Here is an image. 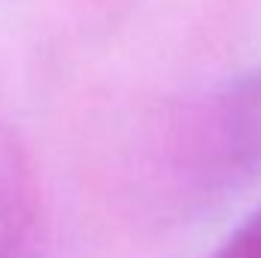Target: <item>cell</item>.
<instances>
[{
  "label": "cell",
  "instance_id": "7a4b0ae2",
  "mask_svg": "<svg viewBox=\"0 0 261 258\" xmlns=\"http://www.w3.org/2000/svg\"><path fill=\"white\" fill-rule=\"evenodd\" d=\"M0 258H49V210L28 143L0 122Z\"/></svg>",
  "mask_w": 261,
  "mask_h": 258
},
{
  "label": "cell",
  "instance_id": "3957f363",
  "mask_svg": "<svg viewBox=\"0 0 261 258\" xmlns=\"http://www.w3.org/2000/svg\"><path fill=\"white\" fill-rule=\"evenodd\" d=\"M210 258H261V207L243 219Z\"/></svg>",
  "mask_w": 261,
  "mask_h": 258
},
{
  "label": "cell",
  "instance_id": "6da1fadb",
  "mask_svg": "<svg viewBox=\"0 0 261 258\" xmlns=\"http://www.w3.org/2000/svg\"><path fill=\"white\" fill-rule=\"evenodd\" d=\"M173 167L179 183L203 200L243 192L261 179V67L216 91L173 128Z\"/></svg>",
  "mask_w": 261,
  "mask_h": 258
}]
</instances>
